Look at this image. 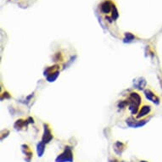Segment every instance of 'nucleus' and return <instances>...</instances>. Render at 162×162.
<instances>
[{"label": "nucleus", "instance_id": "obj_4", "mask_svg": "<svg viewBox=\"0 0 162 162\" xmlns=\"http://www.w3.org/2000/svg\"><path fill=\"white\" fill-rule=\"evenodd\" d=\"M152 112V106L149 104H144L139 109L138 115H137V119H144L146 116H149Z\"/></svg>", "mask_w": 162, "mask_h": 162}, {"label": "nucleus", "instance_id": "obj_7", "mask_svg": "<svg viewBox=\"0 0 162 162\" xmlns=\"http://www.w3.org/2000/svg\"><path fill=\"white\" fill-rule=\"evenodd\" d=\"M44 144H40L38 145V154H39V156H41L43 153H44Z\"/></svg>", "mask_w": 162, "mask_h": 162}, {"label": "nucleus", "instance_id": "obj_2", "mask_svg": "<svg viewBox=\"0 0 162 162\" xmlns=\"http://www.w3.org/2000/svg\"><path fill=\"white\" fill-rule=\"evenodd\" d=\"M142 103V97L137 92H133L129 93V96L128 98L127 104L129 106V110L133 114H136L139 110V106Z\"/></svg>", "mask_w": 162, "mask_h": 162}, {"label": "nucleus", "instance_id": "obj_3", "mask_svg": "<svg viewBox=\"0 0 162 162\" xmlns=\"http://www.w3.org/2000/svg\"><path fill=\"white\" fill-rule=\"evenodd\" d=\"M73 160V154L71 149L70 148H65L64 153L59 155L58 158L56 159V162H71Z\"/></svg>", "mask_w": 162, "mask_h": 162}, {"label": "nucleus", "instance_id": "obj_5", "mask_svg": "<svg viewBox=\"0 0 162 162\" xmlns=\"http://www.w3.org/2000/svg\"><path fill=\"white\" fill-rule=\"evenodd\" d=\"M144 94L146 96V98L149 100V101L153 102L154 104H159V102H160V99H159V96H157V94L154 93L153 91L150 89H146L144 91Z\"/></svg>", "mask_w": 162, "mask_h": 162}, {"label": "nucleus", "instance_id": "obj_8", "mask_svg": "<svg viewBox=\"0 0 162 162\" xmlns=\"http://www.w3.org/2000/svg\"><path fill=\"white\" fill-rule=\"evenodd\" d=\"M141 162H147V161H141Z\"/></svg>", "mask_w": 162, "mask_h": 162}, {"label": "nucleus", "instance_id": "obj_1", "mask_svg": "<svg viewBox=\"0 0 162 162\" xmlns=\"http://www.w3.org/2000/svg\"><path fill=\"white\" fill-rule=\"evenodd\" d=\"M99 9L103 15H104L108 19L116 20L117 18V11L116 5L112 0H104L99 5Z\"/></svg>", "mask_w": 162, "mask_h": 162}, {"label": "nucleus", "instance_id": "obj_6", "mask_svg": "<svg viewBox=\"0 0 162 162\" xmlns=\"http://www.w3.org/2000/svg\"><path fill=\"white\" fill-rule=\"evenodd\" d=\"M53 136L52 134H51V133H50V131L49 130V129H46V133H45V134H44V143H49L51 139H52Z\"/></svg>", "mask_w": 162, "mask_h": 162}]
</instances>
